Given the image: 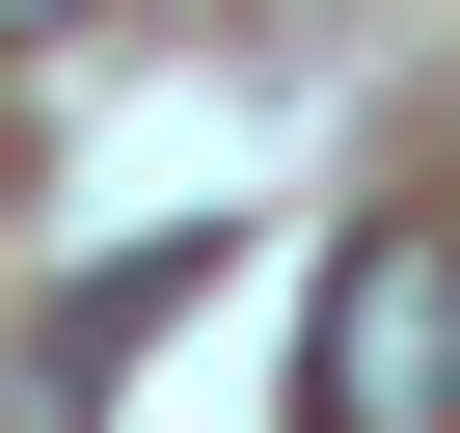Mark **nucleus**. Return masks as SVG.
<instances>
[{"label": "nucleus", "instance_id": "1", "mask_svg": "<svg viewBox=\"0 0 460 433\" xmlns=\"http://www.w3.org/2000/svg\"><path fill=\"white\" fill-rule=\"evenodd\" d=\"M325 433H460V216L325 244Z\"/></svg>", "mask_w": 460, "mask_h": 433}, {"label": "nucleus", "instance_id": "2", "mask_svg": "<svg viewBox=\"0 0 460 433\" xmlns=\"http://www.w3.org/2000/svg\"><path fill=\"white\" fill-rule=\"evenodd\" d=\"M0 28H82V0H0Z\"/></svg>", "mask_w": 460, "mask_h": 433}]
</instances>
